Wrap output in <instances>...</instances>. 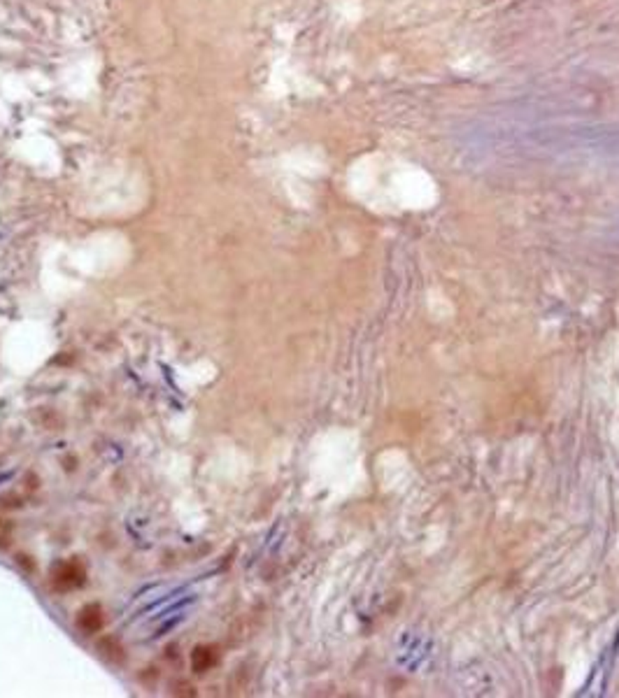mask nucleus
<instances>
[{
	"label": "nucleus",
	"instance_id": "f257e3e1",
	"mask_svg": "<svg viewBox=\"0 0 619 698\" xmlns=\"http://www.w3.org/2000/svg\"><path fill=\"white\" fill-rule=\"evenodd\" d=\"M84 579H87L84 565L80 561H75V558H70V561H61L52 568V586L57 591H73L84 584Z\"/></svg>",
	"mask_w": 619,
	"mask_h": 698
},
{
	"label": "nucleus",
	"instance_id": "f03ea898",
	"mask_svg": "<svg viewBox=\"0 0 619 698\" xmlns=\"http://www.w3.org/2000/svg\"><path fill=\"white\" fill-rule=\"evenodd\" d=\"M103 624H105V614H103V607L98 603L84 605L77 614V626L82 633H96L100 631Z\"/></svg>",
	"mask_w": 619,
	"mask_h": 698
},
{
	"label": "nucleus",
	"instance_id": "7ed1b4c3",
	"mask_svg": "<svg viewBox=\"0 0 619 698\" xmlns=\"http://www.w3.org/2000/svg\"><path fill=\"white\" fill-rule=\"evenodd\" d=\"M217 661H219V652H217V647H212V645H198V647H193V652H191V668H193V673H207L212 666H217Z\"/></svg>",
	"mask_w": 619,
	"mask_h": 698
}]
</instances>
